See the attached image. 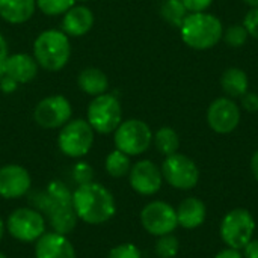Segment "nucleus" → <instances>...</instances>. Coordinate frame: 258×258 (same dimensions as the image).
<instances>
[{"label": "nucleus", "instance_id": "obj_1", "mask_svg": "<svg viewBox=\"0 0 258 258\" xmlns=\"http://www.w3.org/2000/svg\"><path fill=\"white\" fill-rule=\"evenodd\" d=\"M73 207L79 219L89 225H100L113 218L116 204L113 195L100 183L80 184L73 192Z\"/></svg>", "mask_w": 258, "mask_h": 258}, {"label": "nucleus", "instance_id": "obj_2", "mask_svg": "<svg viewBox=\"0 0 258 258\" xmlns=\"http://www.w3.org/2000/svg\"><path fill=\"white\" fill-rule=\"evenodd\" d=\"M183 42L194 50H209L215 47L224 36L222 21L207 12L187 14L180 26Z\"/></svg>", "mask_w": 258, "mask_h": 258}, {"label": "nucleus", "instance_id": "obj_3", "mask_svg": "<svg viewBox=\"0 0 258 258\" xmlns=\"http://www.w3.org/2000/svg\"><path fill=\"white\" fill-rule=\"evenodd\" d=\"M33 57L47 71H60L71 57L70 36L59 29L41 32L33 42Z\"/></svg>", "mask_w": 258, "mask_h": 258}, {"label": "nucleus", "instance_id": "obj_4", "mask_svg": "<svg viewBox=\"0 0 258 258\" xmlns=\"http://www.w3.org/2000/svg\"><path fill=\"white\" fill-rule=\"evenodd\" d=\"M86 121L100 135L113 133L122 122V109L119 100L112 94H101L94 97L88 106Z\"/></svg>", "mask_w": 258, "mask_h": 258}, {"label": "nucleus", "instance_id": "obj_5", "mask_svg": "<svg viewBox=\"0 0 258 258\" xmlns=\"http://www.w3.org/2000/svg\"><path fill=\"white\" fill-rule=\"evenodd\" d=\"M94 128L89 125L88 121L77 118L70 119L62 128L57 136L59 150L73 159L83 157L89 153L94 144Z\"/></svg>", "mask_w": 258, "mask_h": 258}, {"label": "nucleus", "instance_id": "obj_6", "mask_svg": "<svg viewBox=\"0 0 258 258\" xmlns=\"http://www.w3.org/2000/svg\"><path fill=\"white\" fill-rule=\"evenodd\" d=\"M255 221L246 209H234L228 212L221 222V239L228 248L243 249L252 240Z\"/></svg>", "mask_w": 258, "mask_h": 258}, {"label": "nucleus", "instance_id": "obj_7", "mask_svg": "<svg viewBox=\"0 0 258 258\" xmlns=\"http://www.w3.org/2000/svg\"><path fill=\"white\" fill-rule=\"evenodd\" d=\"M113 133L116 150L125 153L127 156H139L145 153L153 142V132L150 125L135 118L122 121Z\"/></svg>", "mask_w": 258, "mask_h": 258}, {"label": "nucleus", "instance_id": "obj_8", "mask_svg": "<svg viewBox=\"0 0 258 258\" xmlns=\"http://www.w3.org/2000/svg\"><path fill=\"white\" fill-rule=\"evenodd\" d=\"M162 175L166 183L178 190H190L200 181V169L197 163L180 153L171 154L162 165Z\"/></svg>", "mask_w": 258, "mask_h": 258}, {"label": "nucleus", "instance_id": "obj_9", "mask_svg": "<svg viewBox=\"0 0 258 258\" xmlns=\"http://www.w3.org/2000/svg\"><path fill=\"white\" fill-rule=\"evenodd\" d=\"M6 228L14 239L30 243L36 242L45 233V219L38 210L21 207L9 215Z\"/></svg>", "mask_w": 258, "mask_h": 258}, {"label": "nucleus", "instance_id": "obj_10", "mask_svg": "<svg viewBox=\"0 0 258 258\" xmlns=\"http://www.w3.org/2000/svg\"><path fill=\"white\" fill-rule=\"evenodd\" d=\"M73 115L71 103L63 95H50L42 98L35 110L33 119L42 128H60L63 127Z\"/></svg>", "mask_w": 258, "mask_h": 258}, {"label": "nucleus", "instance_id": "obj_11", "mask_svg": "<svg viewBox=\"0 0 258 258\" xmlns=\"http://www.w3.org/2000/svg\"><path fill=\"white\" fill-rule=\"evenodd\" d=\"M142 227L151 236H166L178 227L177 212L172 206L163 201H153L147 204L141 212Z\"/></svg>", "mask_w": 258, "mask_h": 258}, {"label": "nucleus", "instance_id": "obj_12", "mask_svg": "<svg viewBox=\"0 0 258 258\" xmlns=\"http://www.w3.org/2000/svg\"><path fill=\"white\" fill-rule=\"evenodd\" d=\"M240 122V109L230 97L213 100L207 109V124L218 135L233 133Z\"/></svg>", "mask_w": 258, "mask_h": 258}, {"label": "nucleus", "instance_id": "obj_13", "mask_svg": "<svg viewBox=\"0 0 258 258\" xmlns=\"http://www.w3.org/2000/svg\"><path fill=\"white\" fill-rule=\"evenodd\" d=\"M128 181L135 192L145 197L154 195L162 187V169H159L151 160H139L132 166L128 172Z\"/></svg>", "mask_w": 258, "mask_h": 258}, {"label": "nucleus", "instance_id": "obj_14", "mask_svg": "<svg viewBox=\"0 0 258 258\" xmlns=\"http://www.w3.org/2000/svg\"><path fill=\"white\" fill-rule=\"evenodd\" d=\"M32 180L27 172L20 165H5L0 168V197L5 200L20 198L30 189Z\"/></svg>", "mask_w": 258, "mask_h": 258}, {"label": "nucleus", "instance_id": "obj_15", "mask_svg": "<svg viewBox=\"0 0 258 258\" xmlns=\"http://www.w3.org/2000/svg\"><path fill=\"white\" fill-rule=\"evenodd\" d=\"M35 258H76L73 243L59 233H44L35 246Z\"/></svg>", "mask_w": 258, "mask_h": 258}, {"label": "nucleus", "instance_id": "obj_16", "mask_svg": "<svg viewBox=\"0 0 258 258\" xmlns=\"http://www.w3.org/2000/svg\"><path fill=\"white\" fill-rule=\"evenodd\" d=\"M38 74V63L33 56L26 53H15L8 56L3 68V76L11 77L18 85L30 83Z\"/></svg>", "mask_w": 258, "mask_h": 258}, {"label": "nucleus", "instance_id": "obj_17", "mask_svg": "<svg viewBox=\"0 0 258 258\" xmlns=\"http://www.w3.org/2000/svg\"><path fill=\"white\" fill-rule=\"evenodd\" d=\"M94 21H95L94 12L88 6H85V5L76 6L74 5L71 9H68L63 14L62 32L67 33L68 36H73V38L83 36L92 29Z\"/></svg>", "mask_w": 258, "mask_h": 258}, {"label": "nucleus", "instance_id": "obj_18", "mask_svg": "<svg viewBox=\"0 0 258 258\" xmlns=\"http://www.w3.org/2000/svg\"><path fill=\"white\" fill-rule=\"evenodd\" d=\"M175 212H177L178 225L186 230H195V228L201 227L207 216L204 203L195 197L183 200Z\"/></svg>", "mask_w": 258, "mask_h": 258}, {"label": "nucleus", "instance_id": "obj_19", "mask_svg": "<svg viewBox=\"0 0 258 258\" xmlns=\"http://www.w3.org/2000/svg\"><path fill=\"white\" fill-rule=\"evenodd\" d=\"M36 0H0V17L9 24H23L32 18Z\"/></svg>", "mask_w": 258, "mask_h": 258}, {"label": "nucleus", "instance_id": "obj_20", "mask_svg": "<svg viewBox=\"0 0 258 258\" xmlns=\"http://www.w3.org/2000/svg\"><path fill=\"white\" fill-rule=\"evenodd\" d=\"M77 85L80 91H83L85 94L97 97V95L106 94L109 88V79L103 70L97 67H88L79 73Z\"/></svg>", "mask_w": 258, "mask_h": 258}, {"label": "nucleus", "instance_id": "obj_21", "mask_svg": "<svg viewBox=\"0 0 258 258\" xmlns=\"http://www.w3.org/2000/svg\"><path fill=\"white\" fill-rule=\"evenodd\" d=\"M50 221L51 228L54 230V233L59 234H70L76 225H77V215L74 212L73 204L65 206V204H53V207L50 209V212L45 215Z\"/></svg>", "mask_w": 258, "mask_h": 258}, {"label": "nucleus", "instance_id": "obj_22", "mask_svg": "<svg viewBox=\"0 0 258 258\" xmlns=\"http://www.w3.org/2000/svg\"><path fill=\"white\" fill-rule=\"evenodd\" d=\"M221 86L222 91L230 98H240L248 92L249 88V79L246 73L242 68H227L221 76Z\"/></svg>", "mask_w": 258, "mask_h": 258}, {"label": "nucleus", "instance_id": "obj_23", "mask_svg": "<svg viewBox=\"0 0 258 258\" xmlns=\"http://www.w3.org/2000/svg\"><path fill=\"white\" fill-rule=\"evenodd\" d=\"M154 145L157 151L163 156H171L175 154L178 147H180V139L178 135L174 128L171 127H160L154 135H153Z\"/></svg>", "mask_w": 258, "mask_h": 258}, {"label": "nucleus", "instance_id": "obj_24", "mask_svg": "<svg viewBox=\"0 0 258 258\" xmlns=\"http://www.w3.org/2000/svg\"><path fill=\"white\" fill-rule=\"evenodd\" d=\"M104 166L110 177H113V178L125 177V175H128V172L132 169L130 156H127L125 153H122L119 150H113L112 153L107 154Z\"/></svg>", "mask_w": 258, "mask_h": 258}, {"label": "nucleus", "instance_id": "obj_25", "mask_svg": "<svg viewBox=\"0 0 258 258\" xmlns=\"http://www.w3.org/2000/svg\"><path fill=\"white\" fill-rule=\"evenodd\" d=\"M160 15L166 23L180 29L184 18L187 17V9L183 0H163L160 6Z\"/></svg>", "mask_w": 258, "mask_h": 258}, {"label": "nucleus", "instance_id": "obj_26", "mask_svg": "<svg viewBox=\"0 0 258 258\" xmlns=\"http://www.w3.org/2000/svg\"><path fill=\"white\" fill-rule=\"evenodd\" d=\"M77 0H36L38 9L48 17L63 15L68 9L76 5Z\"/></svg>", "mask_w": 258, "mask_h": 258}, {"label": "nucleus", "instance_id": "obj_27", "mask_svg": "<svg viewBox=\"0 0 258 258\" xmlns=\"http://www.w3.org/2000/svg\"><path fill=\"white\" fill-rule=\"evenodd\" d=\"M48 197L51 198V201L54 204H65V206H70L73 204V192L70 190V187L59 181V180H54L51 181L48 186H47V190Z\"/></svg>", "mask_w": 258, "mask_h": 258}, {"label": "nucleus", "instance_id": "obj_28", "mask_svg": "<svg viewBox=\"0 0 258 258\" xmlns=\"http://www.w3.org/2000/svg\"><path fill=\"white\" fill-rule=\"evenodd\" d=\"M248 30L245 29L243 24H231L225 32H224V41L227 45L233 47V48H240L246 44L248 41Z\"/></svg>", "mask_w": 258, "mask_h": 258}, {"label": "nucleus", "instance_id": "obj_29", "mask_svg": "<svg viewBox=\"0 0 258 258\" xmlns=\"http://www.w3.org/2000/svg\"><path fill=\"white\" fill-rule=\"evenodd\" d=\"M180 243L178 239L172 234L160 236L156 243V254L159 258H174L178 254Z\"/></svg>", "mask_w": 258, "mask_h": 258}, {"label": "nucleus", "instance_id": "obj_30", "mask_svg": "<svg viewBox=\"0 0 258 258\" xmlns=\"http://www.w3.org/2000/svg\"><path fill=\"white\" fill-rule=\"evenodd\" d=\"M107 258H142V254L139 251V248L133 243H122L115 246Z\"/></svg>", "mask_w": 258, "mask_h": 258}, {"label": "nucleus", "instance_id": "obj_31", "mask_svg": "<svg viewBox=\"0 0 258 258\" xmlns=\"http://www.w3.org/2000/svg\"><path fill=\"white\" fill-rule=\"evenodd\" d=\"M92 175H94L92 168L88 163H85V162H79L73 168V177H74V180L77 181L79 186L91 183L92 181Z\"/></svg>", "mask_w": 258, "mask_h": 258}, {"label": "nucleus", "instance_id": "obj_32", "mask_svg": "<svg viewBox=\"0 0 258 258\" xmlns=\"http://www.w3.org/2000/svg\"><path fill=\"white\" fill-rule=\"evenodd\" d=\"M245 29L248 30L249 36H252L254 39H258V8H252L243 18Z\"/></svg>", "mask_w": 258, "mask_h": 258}, {"label": "nucleus", "instance_id": "obj_33", "mask_svg": "<svg viewBox=\"0 0 258 258\" xmlns=\"http://www.w3.org/2000/svg\"><path fill=\"white\" fill-rule=\"evenodd\" d=\"M183 3L187 12L195 14V12H206L212 6L213 0H183Z\"/></svg>", "mask_w": 258, "mask_h": 258}, {"label": "nucleus", "instance_id": "obj_34", "mask_svg": "<svg viewBox=\"0 0 258 258\" xmlns=\"http://www.w3.org/2000/svg\"><path fill=\"white\" fill-rule=\"evenodd\" d=\"M242 98V107L246 110V112H251V113H254V112H258V94L255 92H246L243 97H240Z\"/></svg>", "mask_w": 258, "mask_h": 258}, {"label": "nucleus", "instance_id": "obj_35", "mask_svg": "<svg viewBox=\"0 0 258 258\" xmlns=\"http://www.w3.org/2000/svg\"><path fill=\"white\" fill-rule=\"evenodd\" d=\"M17 88H18V83L14 82L11 77H8V76L0 77V91H3L5 94H11V92L17 91Z\"/></svg>", "mask_w": 258, "mask_h": 258}, {"label": "nucleus", "instance_id": "obj_36", "mask_svg": "<svg viewBox=\"0 0 258 258\" xmlns=\"http://www.w3.org/2000/svg\"><path fill=\"white\" fill-rule=\"evenodd\" d=\"M8 42L3 36V33L0 32V77L3 76V68H5V62L8 59Z\"/></svg>", "mask_w": 258, "mask_h": 258}, {"label": "nucleus", "instance_id": "obj_37", "mask_svg": "<svg viewBox=\"0 0 258 258\" xmlns=\"http://www.w3.org/2000/svg\"><path fill=\"white\" fill-rule=\"evenodd\" d=\"M243 258H258V240H251L243 248Z\"/></svg>", "mask_w": 258, "mask_h": 258}, {"label": "nucleus", "instance_id": "obj_38", "mask_svg": "<svg viewBox=\"0 0 258 258\" xmlns=\"http://www.w3.org/2000/svg\"><path fill=\"white\" fill-rule=\"evenodd\" d=\"M215 258H243V254H240L239 249L227 248V249H222L221 252H218Z\"/></svg>", "mask_w": 258, "mask_h": 258}, {"label": "nucleus", "instance_id": "obj_39", "mask_svg": "<svg viewBox=\"0 0 258 258\" xmlns=\"http://www.w3.org/2000/svg\"><path fill=\"white\" fill-rule=\"evenodd\" d=\"M251 169H252L254 178L258 181V150L252 154V159H251Z\"/></svg>", "mask_w": 258, "mask_h": 258}, {"label": "nucleus", "instance_id": "obj_40", "mask_svg": "<svg viewBox=\"0 0 258 258\" xmlns=\"http://www.w3.org/2000/svg\"><path fill=\"white\" fill-rule=\"evenodd\" d=\"M243 2L251 8H258V0H243Z\"/></svg>", "mask_w": 258, "mask_h": 258}, {"label": "nucleus", "instance_id": "obj_41", "mask_svg": "<svg viewBox=\"0 0 258 258\" xmlns=\"http://www.w3.org/2000/svg\"><path fill=\"white\" fill-rule=\"evenodd\" d=\"M3 233H5V222H3L2 218H0V242H2V239H3Z\"/></svg>", "mask_w": 258, "mask_h": 258}, {"label": "nucleus", "instance_id": "obj_42", "mask_svg": "<svg viewBox=\"0 0 258 258\" xmlns=\"http://www.w3.org/2000/svg\"><path fill=\"white\" fill-rule=\"evenodd\" d=\"M0 258H6V255H5V254H2V252H0Z\"/></svg>", "mask_w": 258, "mask_h": 258}]
</instances>
